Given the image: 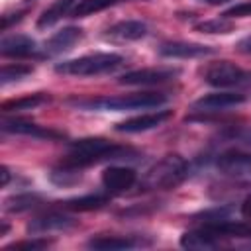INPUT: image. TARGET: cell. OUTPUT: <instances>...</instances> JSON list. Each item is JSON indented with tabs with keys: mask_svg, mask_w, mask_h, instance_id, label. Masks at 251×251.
Instances as JSON below:
<instances>
[{
	"mask_svg": "<svg viewBox=\"0 0 251 251\" xmlns=\"http://www.w3.org/2000/svg\"><path fill=\"white\" fill-rule=\"evenodd\" d=\"M169 100L163 92H133L124 96H106L90 100H71L73 106L80 110H100V112H126V110H147L157 108Z\"/></svg>",
	"mask_w": 251,
	"mask_h": 251,
	"instance_id": "cell-2",
	"label": "cell"
},
{
	"mask_svg": "<svg viewBox=\"0 0 251 251\" xmlns=\"http://www.w3.org/2000/svg\"><path fill=\"white\" fill-rule=\"evenodd\" d=\"M8 180H10V171H8V167H2V186H6Z\"/></svg>",
	"mask_w": 251,
	"mask_h": 251,
	"instance_id": "cell-31",
	"label": "cell"
},
{
	"mask_svg": "<svg viewBox=\"0 0 251 251\" xmlns=\"http://www.w3.org/2000/svg\"><path fill=\"white\" fill-rule=\"evenodd\" d=\"M204 78L208 84L218 86V88H229V86H239V84H247L251 75L245 73L243 69H239L237 65L229 63V61H220L214 63L206 69Z\"/></svg>",
	"mask_w": 251,
	"mask_h": 251,
	"instance_id": "cell-5",
	"label": "cell"
},
{
	"mask_svg": "<svg viewBox=\"0 0 251 251\" xmlns=\"http://www.w3.org/2000/svg\"><path fill=\"white\" fill-rule=\"evenodd\" d=\"M78 226V220L73 216L61 214V212H47L43 216L33 218L27 224V233L31 235H43V233H53V231H69Z\"/></svg>",
	"mask_w": 251,
	"mask_h": 251,
	"instance_id": "cell-6",
	"label": "cell"
},
{
	"mask_svg": "<svg viewBox=\"0 0 251 251\" xmlns=\"http://www.w3.org/2000/svg\"><path fill=\"white\" fill-rule=\"evenodd\" d=\"M237 141L243 143L245 147H251V127H245L237 133Z\"/></svg>",
	"mask_w": 251,
	"mask_h": 251,
	"instance_id": "cell-28",
	"label": "cell"
},
{
	"mask_svg": "<svg viewBox=\"0 0 251 251\" xmlns=\"http://www.w3.org/2000/svg\"><path fill=\"white\" fill-rule=\"evenodd\" d=\"M71 4H73V0H59L57 4H53L49 10H45L43 14H41V18H39V22H37V25L39 27H47V25H53L61 16H65V14H71Z\"/></svg>",
	"mask_w": 251,
	"mask_h": 251,
	"instance_id": "cell-23",
	"label": "cell"
},
{
	"mask_svg": "<svg viewBox=\"0 0 251 251\" xmlns=\"http://www.w3.org/2000/svg\"><path fill=\"white\" fill-rule=\"evenodd\" d=\"M82 39V29L80 27H65L61 31H57L51 39L45 41V55H59L63 51H69L75 43H78Z\"/></svg>",
	"mask_w": 251,
	"mask_h": 251,
	"instance_id": "cell-16",
	"label": "cell"
},
{
	"mask_svg": "<svg viewBox=\"0 0 251 251\" xmlns=\"http://www.w3.org/2000/svg\"><path fill=\"white\" fill-rule=\"evenodd\" d=\"M188 175V165L180 155H165L151 165L139 180V188L147 190H171L178 186Z\"/></svg>",
	"mask_w": 251,
	"mask_h": 251,
	"instance_id": "cell-3",
	"label": "cell"
},
{
	"mask_svg": "<svg viewBox=\"0 0 251 251\" xmlns=\"http://www.w3.org/2000/svg\"><path fill=\"white\" fill-rule=\"evenodd\" d=\"M237 49L241 53H251V35L249 37H243L239 43H237Z\"/></svg>",
	"mask_w": 251,
	"mask_h": 251,
	"instance_id": "cell-30",
	"label": "cell"
},
{
	"mask_svg": "<svg viewBox=\"0 0 251 251\" xmlns=\"http://www.w3.org/2000/svg\"><path fill=\"white\" fill-rule=\"evenodd\" d=\"M147 35V25L139 20H126L118 22L112 27H108L106 37L112 41H135Z\"/></svg>",
	"mask_w": 251,
	"mask_h": 251,
	"instance_id": "cell-15",
	"label": "cell"
},
{
	"mask_svg": "<svg viewBox=\"0 0 251 251\" xmlns=\"http://www.w3.org/2000/svg\"><path fill=\"white\" fill-rule=\"evenodd\" d=\"M222 16L227 18V20H231V18H247V16H251V2L235 4V6H231L229 10H226Z\"/></svg>",
	"mask_w": 251,
	"mask_h": 251,
	"instance_id": "cell-26",
	"label": "cell"
},
{
	"mask_svg": "<svg viewBox=\"0 0 251 251\" xmlns=\"http://www.w3.org/2000/svg\"><path fill=\"white\" fill-rule=\"evenodd\" d=\"M41 198L37 194H16V196H10L8 200H4V212H10V214H20V212H27L35 206H39Z\"/></svg>",
	"mask_w": 251,
	"mask_h": 251,
	"instance_id": "cell-21",
	"label": "cell"
},
{
	"mask_svg": "<svg viewBox=\"0 0 251 251\" xmlns=\"http://www.w3.org/2000/svg\"><path fill=\"white\" fill-rule=\"evenodd\" d=\"M218 241H220V237L216 233H212L210 229H206L204 226L198 229L186 231L180 237V245L188 247V249H212L218 245Z\"/></svg>",
	"mask_w": 251,
	"mask_h": 251,
	"instance_id": "cell-17",
	"label": "cell"
},
{
	"mask_svg": "<svg viewBox=\"0 0 251 251\" xmlns=\"http://www.w3.org/2000/svg\"><path fill=\"white\" fill-rule=\"evenodd\" d=\"M49 102V96L39 92V94H29V96H24V98H16V100H8L2 104V112L8 114V112H22V110H31L35 106H41Z\"/></svg>",
	"mask_w": 251,
	"mask_h": 251,
	"instance_id": "cell-20",
	"label": "cell"
},
{
	"mask_svg": "<svg viewBox=\"0 0 251 251\" xmlns=\"http://www.w3.org/2000/svg\"><path fill=\"white\" fill-rule=\"evenodd\" d=\"M108 194H86V196H78V198H71L63 202L65 210H73V212H90L96 208H102L104 204H108Z\"/></svg>",
	"mask_w": 251,
	"mask_h": 251,
	"instance_id": "cell-19",
	"label": "cell"
},
{
	"mask_svg": "<svg viewBox=\"0 0 251 251\" xmlns=\"http://www.w3.org/2000/svg\"><path fill=\"white\" fill-rule=\"evenodd\" d=\"M180 75L178 69H139V71H129L126 75L120 76V84H141V86H149V84H163L169 80H175Z\"/></svg>",
	"mask_w": 251,
	"mask_h": 251,
	"instance_id": "cell-8",
	"label": "cell"
},
{
	"mask_svg": "<svg viewBox=\"0 0 251 251\" xmlns=\"http://www.w3.org/2000/svg\"><path fill=\"white\" fill-rule=\"evenodd\" d=\"M173 116L171 110H157L151 114H141L135 118H129L126 122H120L116 126V131H124V133H139V131H147L153 127H159L163 122H167Z\"/></svg>",
	"mask_w": 251,
	"mask_h": 251,
	"instance_id": "cell-10",
	"label": "cell"
},
{
	"mask_svg": "<svg viewBox=\"0 0 251 251\" xmlns=\"http://www.w3.org/2000/svg\"><path fill=\"white\" fill-rule=\"evenodd\" d=\"M2 131L6 133H18V135H29V137H39V139H59L63 133L55 129L41 127L31 122H22V120H2Z\"/></svg>",
	"mask_w": 251,
	"mask_h": 251,
	"instance_id": "cell-13",
	"label": "cell"
},
{
	"mask_svg": "<svg viewBox=\"0 0 251 251\" xmlns=\"http://www.w3.org/2000/svg\"><path fill=\"white\" fill-rule=\"evenodd\" d=\"M216 49L202 45V43H190V41H167L161 43L159 53L163 57H175V59H192L202 55H212Z\"/></svg>",
	"mask_w": 251,
	"mask_h": 251,
	"instance_id": "cell-12",
	"label": "cell"
},
{
	"mask_svg": "<svg viewBox=\"0 0 251 251\" xmlns=\"http://www.w3.org/2000/svg\"><path fill=\"white\" fill-rule=\"evenodd\" d=\"M124 0H80L73 10H71V16L75 18H84V16H90L94 12H100L104 8H110V6H116ZM127 2V0H126Z\"/></svg>",
	"mask_w": 251,
	"mask_h": 251,
	"instance_id": "cell-22",
	"label": "cell"
},
{
	"mask_svg": "<svg viewBox=\"0 0 251 251\" xmlns=\"http://www.w3.org/2000/svg\"><path fill=\"white\" fill-rule=\"evenodd\" d=\"M216 167L227 176H247L251 175V153L226 151L216 159Z\"/></svg>",
	"mask_w": 251,
	"mask_h": 251,
	"instance_id": "cell-9",
	"label": "cell"
},
{
	"mask_svg": "<svg viewBox=\"0 0 251 251\" xmlns=\"http://www.w3.org/2000/svg\"><path fill=\"white\" fill-rule=\"evenodd\" d=\"M243 102H245V94H241V92H212V94L198 98L192 104V110L202 112V114H214V112H224V110L235 108Z\"/></svg>",
	"mask_w": 251,
	"mask_h": 251,
	"instance_id": "cell-7",
	"label": "cell"
},
{
	"mask_svg": "<svg viewBox=\"0 0 251 251\" xmlns=\"http://www.w3.org/2000/svg\"><path fill=\"white\" fill-rule=\"evenodd\" d=\"M137 153L129 147H120L114 145L108 139L102 137H86L73 141L69 145V155L65 157L63 165H69L73 169H84L90 165H96L100 161H110V159H133Z\"/></svg>",
	"mask_w": 251,
	"mask_h": 251,
	"instance_id": "cell-1",
	"label": "cell"
},
{
	"mask_svg": "<svg viewBox=\"0 0 251 251\" xmlns=\"http://www.w3.org/2000/svg\"><path fill=\"white\" fill-rule=\"evenodd\" d=\"M0 53L4 57H16V59H24V57H31L37 53V45L31 37L27 35H8L0 41Z\"/></svg>",
	"mask_w": 251,
	"mask_h": 251,
	"instance_id": "cell-14",
	"label": "cell"
},
{
	"mask_svg": "<svg viewBox=\"0 0 251 251\" xmlns=\"http://www.w3.org/2000/svg\"><path fill=\"white\" fill-rule=\"evenodd\" d=\"M90 249H100V251H116V249H131L139 245L133 237H122V235H96L90 237L86 243Z\"/></svg>",
	"mask_w": 251,
	"mask_h": 251,
	"instance_id": "cell-18",
	"label": "cell"
},
{
	"mask_svg": "<svg viewBox=\"0 0 251 251\" xmlns=\"http://www.w3.org/2000/svg\"><path fill=\"white\" fill-rule=\"evenodd\" d=\"M200 2H206V4H224V2H229V0H200Z\"/></svg>",
	"mask_w": 251,
	"mask_h": 251,
	"instance_id": "cell-32",
	"label": "cell"
},
{
	"mask_svg": "<svg viewBox=\"0 0 251 251\" xmlns=\"http://www.w3.org/2000/svg\"><path fill=\"white\" fill-rule=\"evenodd\" d=\"M241 216L251 220V194H247L243 198V202H241Z\"/></svg>",
	"mask_w": 251,
	"mask_h": 251,
	"instance_id": "cell-29",
	"label": "cell"
},
{
	"mask_svg": "<svg viewBox=\"0 0 251 251\" xmlns=\"http://www.w3.org/2000/svg\"><path fill=\"white\" fill-rule=\"evenodd\" d=\"M51 245V239H31V241H22V243H14V245H8L6 249H45Z\"/></svg>",
	"mask_w": 251,
	"mask_h": 251,
	"instance_id": "cell-27",
	"label": "cell"
},
{
	"mask_svg": "<svg viewBox=\"0 0 251 251\" xmlns=\"http://www.w3.org/2000/svg\"><path fill=\"white\" fill-rule=\"evenodd\" d=\"M196 29H200L202 33H229V31L233 29V24H231L227 18L220 16V18H216V20H208V22L198 24Z\"/></svg>",
	"mask_w": 251,
	"mask_h": 251,
	"instance_id": "cell-25",
	"label": "cell"
},
{
	"mask_svg": "<svg viewBox=\"0 0 251 251\" xmlns=\"http://www.w3.org/2000/svg\"><path fill=\"white\" fill-rule=\"evenodd\" d=\"M122 63H124L122 55H116V53H92V55H84V57H78V59L57 63L55 71L59 75H71V76H94V75L112 73L118 67H122Z\"/></svg>",
	"mask_w": 251,
	"mask_h": 251,
	"instance_id": "cell-4",
	"label": "cell"
},
{
	"mask_svg": "<svg viewBox=\"0 0 251 251\" xmlns=\"http://www.w3.org/2000/svg\"><path fill=\"white\" fill-rule=\"evenodd\" d=\"M137 180V175L129 167H108L102 173V184L108 194H120L131 188Z\"/></svg>",
	"mask_w": 251,
	"mask_h": 251,
	"instance_id": "cell-11",
	"label": "cell"
},
{
	"mask_svg": "<svg viewBox=\"0 0 251 251\" xmlns=\"http://www.w3.org/2000/svg\"><path fill=\"white\" fill-rule=\"evenodd\" d=\"M31 67L29 65H6V67H2V73H0V84L2 86H6L8 82H14V80H20V78H24V76H27V75H31Z\"/></svg>",
	"mask_w": 251,
	"mask_h": 251,
	"instance_id": "cell-24",
	"label": "cell"
}]
</instances>
